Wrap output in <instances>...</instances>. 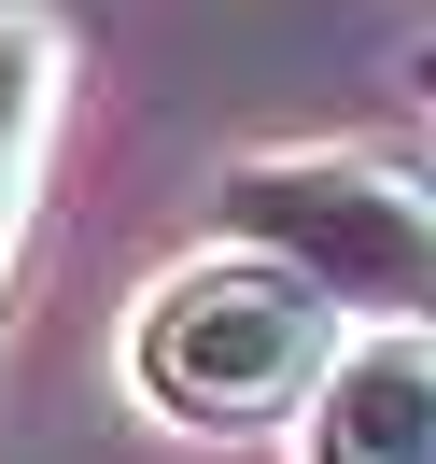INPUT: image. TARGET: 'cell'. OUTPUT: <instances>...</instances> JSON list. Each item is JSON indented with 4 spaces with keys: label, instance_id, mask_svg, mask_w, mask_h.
<instances>
[{
    "label": "cell",
    "instance_id": "obj_1",
    "mask_svg": "<svg viewBox=\"0 0 436 464\" xmlns=\"http://www.w3.org/2000/svg\"><path fill=\"white\" fill-rule=\"evenodd\" d=\"M338 295H310L282 254H198L141 295L127 324V380H141L170 422L226 436V422H267V408H310L324 366H338Z\"/></svg>",
    "mask_w": 436,
    "mask_h": 464
},
{
    "label": "cell",
    "instance_id": "obj_2",
    "mask_svg": "<svg viewBox=\"0 0 436 464\" xmlns=\"http://www.w3.org/2000/svg\"><path fill=\"white\" fill-rule=\"evenodd\" d=\"M239 254H282L310 295L436 338V183L394 155H239L226 169Z\"/></svg>",
    "mask_w": 436,
    "mask_h": 464
},
{
    "label": "cell",
    "instance_id": "obj_5",
    "mask_svg": "<svg viewBox=\"0 0 436 464\" xmlns=\"http://www.w3.org/2000/svg\"><path fill=\"white\" fill-rule=\"evenodd\" d=\"M422 99H436V43H422Z\"/></svg>",
    "mask_w": 436,
    "mask_h": 464
},
{
    "label": "cell",
    "instance_id": "obj_3",
    "mask_svg": "<svg viewBox=\"0 0 436 464\" xmlns=\"http://www.w3.org/2000/svg\"><path fill=\"white\" fill-rule=\"evenodd\" d=\"M310 464H436V338L366 324L310 394Z\"/></svg>",
    "mask_w": 436,
    "mask_h": 464
},
{
    "label": "cell",
    "instance_id": "obj_4",
    "mask_svg": "<svg viewBox=\"0 0 436 464\" xmlns=\"http://www.w3.org/2000/svg\"><path fill=\"white\" fill-rule=\"evenodd\" d=\"M57 85H71V29L43 0H0V226H15V183H29V155H43Z\"/></svg>",
    "mask_w": 436,
    "mask_h": 464
}]
</instances>
